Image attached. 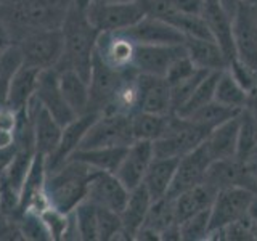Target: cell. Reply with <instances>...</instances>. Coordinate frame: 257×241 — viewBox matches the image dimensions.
<instances>
[{"label": "cell", "instance_id": "obj_18", "mask_svg": "<svg viewBox=\"0 0 257 241\" xmlns=\"http://www.w3.org/2000/svg\"><path fill=\"white\" fill-rule=\"evenodd\" d=\"M153 158H155L153 142L134 140L127 147L125 155L114 174L124 183V187L131 191L143 183L145 174H147Z\"/></svg>", "mask_w": 257, "mask_h": 241}, {"label": "cell", "instance_id": "obj_41", "mask_svg": "<svg viewBox=\"0 0 257 241\" xmlns=\"http://www.w3.org/2000/svg\"><path fill=\"white\" fill-rule=\"evenodd\" d=\"M209 212L211 209L201 211L195 215H191L190 219L183 220L179 228H180V239L183 241H199V239H207L209 235Z\"/></svg>", "mask_w": 257, "mask_h": 241}, {"label": "cell", "instance_id": "obj_13", "mask_svg": "<svg viewBox=\"0 0 257 241\" xmlns=\"http://www.w3.org/2000/svg\"><path fill=\"white\" fill-rule=\"evenodd\" d=\"M127 198H128V190L117 179V175L114 172L92 169L85 199H88L95 206L111 209L114 212H120L127 203Z\"/></svg>", "mask_w": 257, "mask_h": 241}, {"label": "cell", "instance_id": "obj_21", "mask_svg": "<svg viewBox=\"0 0 257 241\" xmlns=\"http://www.w3.org/2000/svg\"><path fill=\"white\" fill-rule=\"evenodd\" d=\"M137 92H139V111L153 112V114L172 112L171 85L166 77L137 74Z\"/></svg>", "mask_w": 257, "mask_h": 241}, {"label": "cell", "instance_id": "obj_29", "mask_svg": "<svg viewBox=\"0 0 257 241\" xmlns=\"http://www.w3.org/2000/svg\"><path fill=\"white\" fill-rule=\"evenodd\" d=\"M177 163H179V159L174 158H153L143 179L145 188L148 190L153 201L167 196L175 175Z\"/></svg>", "mask_w": 257, "mask_h": 241}, {"label": "cell", "instance_id": "obj_27", "mask_svg": "<svg viewBox=\"0 0 257 241\" xmlns=\"http://www.w3.org/2000/svg\"><path fill=\"white\" fill-rule=\"evenodd\" d=\"M215 195L217 191L203 182L196 185V187L180 193L179 196H175L174 206H175V217L179 225L183 220L190 219L191 215H195L201 211H206V209H211Z\"/></svg>", "mask_w": 257, "mask_h": 241}, {"label": "cell", "instance_id": "obj_7", "mask_svg": "<svg viewBox=\"0 0 257 241\" xmlns=\"http://www.w3.org/2000/svg\"><path fill=\"white\" fill-rule=\"evenodd\" d=\"M87 18L98 32L125 31L147 16L142 0L127 2H92L85 10Z\"/></svg>", "mask_w": 257, "mask_h": 241}, {"label": "cell", "instance_id": "obj_33", "mask_svg": "<svg viewBox=\"0 0 257 241\" xmlns=\"http://www.w3.org/2000/svg\"><path fill=\"white\" fill-rule=\"evenodd\" d=\"M247 96L249 92L239 85L238 80L231 76L228 68L223 69L219 76V80H217L214 100L225 104V106L243 111L247 103Z\"/></svg>", "mask_w": 257, "mask_h": 241}, {"label": "cell", "instance_id": "obj_49", "mask_svg": "<svg viewBox=\"0 0 257 241\" xmlns=\"http://www.w3.org/2000/svg\"><path fill=\"white\" fill-rule=\"evenodd\" d=\"M13 36L10 29L7 28V24L4 21H0V52L5 50V48H8L10 45H13Z\"/></svg>", "mask_w": 257, "mask_h": 241}, {"label": "cell", "instance_id": "obj_34", "mask_svg": "<svg viewBox=\"0 0 257 241\" xmlns=\"http://www.w3.org/2000/svg\"><path fill=\"white\" fill-rule=\"evenodd\" d=\"M220 72L222 71L209 72V74L201 80V84L195 88V92L191 93L190 98L185 101L179 109L174 111V114H177L179 117H188L199 108H203L207 103L214 101L215 85H217V80H219Z\"/></svg>", "mask_w": 257, "mask_h": 241}, {"label": "cell", "instance_id": "obj_3", "mask_svg": "<svg viewBox=\"0 0 257 241\" xmlns=\"http://www.w3.org/2000/svg\"><path fill=\"white\" fill-rule=\"evenodd\" d=\"M92 167L74 158H69L55 171L47 172L45 193L50 206L61 212H71L87 196Z\"/></svg>", "mask_w": 257, "mask_h": 241}, {"label": "cell", "instance_id": "obj_1", "mask_svg": "<svg viewBox=\"0 0 257 241\" xmlns=\"http://www.w3.org/2000/svg\"><path fill=\"white\" fill-rule=\"evenodd\" d=\"M72 0H2L0 21L7 24L13 42L32 31L61 29Z\"/></svg>", "mask_w": 257, "mask_h": 241}, {"label": "cell", "instance_id": "obj_23", "mask_svg": "<svg viewBox=\"0 0 257 241\" xmlns=\"http://www.w3.org/2000/svg\"><path fill=\"white\" fill-rule=\"evenodd\" d=\"M239 119L238 116L225 120L220 126L214 127L204 139V147L211 155L212 161L230 159L238 156V139H239Z\"/></svg>", "mask_w": 257, "mask_h": 241}, {"label": "cell", "instance_id": "obj_52", "mask_svg": "<svg viewBox=\"0 0 257 241\" xmlns=\"http://www.w3.org/2000/svg\"><path fill=\"white\" fill-rule=\"evenodd\" d=\"M247 166H249V171H251V174L254 177V182H255V187H257V156L252 158V159H249Z\"/></svg>", "mask_w": 257, "mask_h": 241}, {"label": "cell", "instance_id": "obj_40", "mask_svg": "<svg viewBox=\"0 0 257 241\" xmlns=\"http://www.w3.org/2000/svg\"><path fill=\"white\" fill-rule=\"evenodd\" d=\"M98 207L96 217H98V241H111V239H125L122 235V223H120L119 212L111 209Z\"/></svg>", "mask_w": 257, "mask_h": 241}, {"label": "cell", "instance_id": "obj_6", "mask_svg": "<svg viewBox=\"0 0 257 241\" xmlns=\"http://www.w3.org/2000/svg\"><path fill=\"white\" fill-rule=\"evenodd\" d=\"M16 45L23 55V64L40 71L56 68L63 55L61 29H42L24 34Z\"/></svg>", "mask_w": 257, "mask_h": 241}, {"label": "cell", "instance_id": "obj_37", "mask_svg": "<svg viewBox=\"0 0 257 241\" xmlns=\"http://www.w3.org/2000/svg\"><path fill=\"white\" fill-rule=\"evenodd\" d=\"M257 153V119L247 112L241 111L239 119V139H238V158L249 161Z\"/></svg>", "mask_w": 257, "mask_h": 241}, {"label": "cell", "instance_id": "obj_20", "mask_svg": "<svg viewBox=\"0 0 257 241\" xmlns=\"http://www.w3.org/2000/svg\"><path fill=\"white\" fill-rule=\"evenodd\" d=\"M135 44H150V45H182L185 44V34L172 24H169L155 16H143V18L125 31Z\"/></svg>", "mask_w": 257, "mask_h": 241}, {"label": "cell", "instance_id": "obj_53", "mask_svg": "<svg viewBox=\"0 0 257 241\" xmlns=\"http://www.w3.org/2000/svg\"><path fill=\"white\" fill-rule=\"evenodd\" d=\"M249 217H251L252 222L255 223V227H257V195H255V198L252 201L251 207H249Z\"/></svg>", "mask_w": 257, "mask_h": 241}, {"label": "cell", "instance_id": "obj_8", "mask_svg": "<svg viewBox=\"0 0 257 241\" xmlns=\"http://www.w3.org/2000/svg\"><path fill=\"white\" fill-rule=\"evenodd\" d=\"M254 198L255 193L247 188L228 187L220 190L215 195L209 212V233L222 230L231 222L243 219L247 215Z\"/></svg>", "mask_w": 257, "mask_h": 241}, {"label": "cell", "instance_id": "obj_51", "mask_svg": "<svg viewBox=\"0 0 257 241\" xmlns=\"http://www.w3.org/2000/svg\"><path fill=\"white\" fill-rule=\"evenodd\" d=\"M220 2V5L223 7V10L227 12L231 18L235 16V13H236V10L239 8V5L244 2V0H219Z\"/></svg>", "mask_w": 257, "mask_h": 241}, {"label": "cell", "instance_id": "obj_54", "mask_svg": "<svg viewBox=\"0 0 257 241\" xmlns=\"http://www.w3.org/2000/svg\"><path fill=\"white\" fill-rule=\"evenodd\" d=\"M246 4H251V5H255L257 7V0H244Z\"/></svg>", "mask_w": 257, "mask_h": 241}, {"label": "cell", "instance_id": "obj_12", "mask_svg": "<svg viewBox=\"0 0 257 241\" xmlns=\"http://www.w3.org/2000/svg\"><path fill=\"white\" fill-rule=\"evenodd\" d=\"M187 53L185 44L182 45H150L135 44L132 69L137 74L166 77L171 64Z\"/></svg>", "mask_w": 257, "mask_h": 241}, {"label": "cell", "instance_id": "obj_19", "mask_svg": "<svg viewBox=\"0 0 257 241\" xmlns=\"http://www.w3.org/2000/svg\"><path fill=\"white\" fill-rule=\"evenodd\" d=\"M34 96L42 104V108L50 112L63 127L76 117L74 111L69 108V104L61 93L58 84V71L55 68L40 71Z\"/></svg>", "mask_w": 257, "mask_h": 241}, {"label": "cell", "instance_id": "obj_45", "mask_svg": "<svg viewBox=\"0 0 257 241\" xmlns=\"http://www.w3.org/2000/svg\"><path fill=\"white\" fill-rule=\"evenodd\" d=\"M24 239L20 228L18 217L15 214L0 211V241Z\"/></svg>", "mask_w": 257, "mask_h": 241}, {"label": "cell", "instance_id": "obj_15", "mask_svg": "<svg viewBox=\"0 0 257 241\" xmlns=\"http://www.w3.org/2000/svg\"><path fill=\"white\" fill-rule=\"evenodd\" d=\"M211 163H212V158L209 155V151L206 150L204 143H201L199 147H196L193 151L182 156L179 159V163H177L175 175H174L171 188H169L167 196L175 198V196H179L180 193L203 183Z\"/></svg>", "mask_w": 257, "mask_h": 241}, {"label": "cell", "instance_id": "obj_5", "mask_svg": "<svg viewBox=\"0 0 257 241\" xmlns=\"http://www.w3.org/2000/svg\"><path fill=\"white\" fill-rule=\"evenodd\" d=\"M134 140L135 139L132 134V116L120 114V112H101L87 131L84 140L77 150L111 147L127 148Z\"/></svg>", "mask_w": 257, "mask_h": 241}, {"label": "cell", "instance_id": "obj_30", "mask_svg": "<svg viewBox=\"0 0 257 241\" xmlns=\"http://www.w3.org/2000/svg\"><path fill=\"white\" fill-rule=\"evenodd\" d=\"M61 132H63V126L40 104L34 114L36 153H40L45 158L50 156L55 151V148L58 147Z\"/></svg>", "mask_w": 257, "mask_h": 241}, {"label": "cell", "instance_id": "obj_36", "mask_svg": "<svg viewBox=\"0 0 257 241\" xmlns=\"http://www.w3.org/2000/svg\"><path fill=\"white\" fill-rule=\"evenodd\" d=\"M96 207L88 199H84L72 209V217H74L79 238L82 241H98V217H96Z\"/></svg>", "mask_w": 257, "mask_h": 241}, {"label": "cell", "instance_id": "obj_44", "mask_svg": "<svg viewBox=\"0 0 257 241\" xmlns=\"http://www.w3.org/2000/svg\"><path fill=\"white\" fill-rule=\"evenodd\" d=\"M196 69H199V68H196L195 64H193L188 53H185L171 64V68H169L167 74H166V80L169 82V85H172V84L179 82V80H182V79H187Z\"/></svg>", "mask_w": 257, "mask_h": 241}, {"label": "cell", "instance_id": "obj_25", "mask_svg": "<svg viewBox=\"0 0 257 241\" xmlns=\"http://www.w3.org/2000/svg\"><path fill=\"white\" fill-rule=\"evenodd\" d=\"M185 48L196 68L206 71H223L228 68V60L220 45L214 39L187 37Z\"/></svg>", "mask_w": 257, "mask_h": 241}, {"label": "cell", "instance_id": "obj_24", "mask_svg": "<svg viewBox=\"0 0 257 241\" xmlns=\"http://www.w3.org/2000/svg\"><path fill=\"white\" fill-rule=\"evenodd\" d=\"M151 203L153 199L143 183L128 191L127 203L122 211L119 212L120 223H122V235L125 239L137 238L145 220H147Z\"/></svg>", "mask_w": 257, "mask_h": 241}, {"label": "cell", "instance_id": "obj_42", "mask_svg": "<svg viewBox=\"0 0 257 241\" xmlns=\"http://www.w3.org/2000/svg\"><path fill=\"white\" fill-rule=\"evenodd\" d=\"M39 217L45 225L48 235H50V239L53 241L64 239V233H66L68 222H69V212L66 214L53 206H47L44 211H40Z\"/></svg>", "mask_w": 257, "mask_h": 241}, {"label": "cell", "instance_id": "obj_48", "mask_svg": "<svg viewBox=\"0 0 257 241\" xmlns=\"http://www.w3.org/2000/svg\"><path fill=\"white\" fill-rule=\"evenodd\" d=\"M13 148H16L15 132L0 129V151H8V150H13Z\"/></svg>", "mask_w": 257, "mask_h": 241}, {"label": "cell", "instance_id": "obj_55", "mask_svg": "<svg viewBox=\"0 0 257 241\" xmlns=\"http://www.w3.org/2000/svg\"><path fill=\"white\" fill-rule=\"evenodd\" d=\"M0 211H2V196H0Z\"/></svg>", "mask_w": 257, "mask_h": 241}, {"label": "cell", "instance_id": "obj_28", "mask_svg": "<svg viewBox=\"0 0 257 241\" xmlns=\"http://www.w3.org/2000/svg\"><path fill=\"white\" fill-rule=\"evenodd\" d=\"M58 71V84L64 100L69 104V108L74 111V114H84L88 111V82L76 72L74 69H56Z\"/></svg>", "mask_w": 257, "mask_h": 241}, {"label": "cell", "instance_id": "obj_39", "mask_svg": "<svg viewBox=\"0 0 257 241\" xmlns=\"http://www.w3.org/2000/svg\"><path fill=\"white\" fill-rule=\"evenodd\" d=\"M211 71L206 69H196L191 76H188L187 79H182L179 82H175L171 85V96H172V112L179 109L182 104L187 101L191 93L195 92V88L201 84L203 80Z\"/></svg>", "mask_w": 257, "mask_h": 241}, {"label": "cell", "instance_id": "obj_22", "mask_svg": "<svg viewBox=\"0 0 257 241\" xmlns=\"http://www.w3.org/2000/svg\"><path fill=\"white\" fill-rule=\"evenodd\" d=\"M201 16L204 18L206 24L214 40L220 45L228 63L235 58V44H233V18L223 10L219 0H204Z\"/></svg>", "mask_w": 257, "mask_h": 241}, {"label": "cell", "instance_id": "obj_14", "mask_svg": "<svg viewBox=\"0 0 257 241\" xmlns=\"http://www.w3.org/2000/svg\"><path fill=\"white\" fill-rule=\"evenodd\" d=\"M204 183H207L217 193L228 187H241L251 190L257 195V187L254 177L249 171L247 161L239 159L238 156L230 159L212 161L206 172Z\"/></svg>", "mask_w": 257, "mask_h": 241}, {"label": "cell", "instance_id": "obj_35", "mask_svg": "<svg viewBox=\"0 0 257 241\" xmlns=\"http://www.w3.org/2000/svg\"><path fill=\"white\" fill-rule=\"evenodd\" d=\"M239 109H235V108H230V106H225V104L219 103V101H211L207 103L206 106L199 108L198 111L193 112L191 116L185 117V119H190L191 123H195L201 127L207 129L209 132L212 131L214 127L220 126L225 120H228L231 117H235L239 114Z\"/></svg>", "mask_w": 257, "mask_h": 241}, {"label": "cell", "instance_id": "obj_56", "mask_svg": "<svg viewBox=\"0 0 257 241\" xmlns=\"http://www.w3.org/2000/svg\"><path fill=\"white\" fill-rule=\"evenodd\" d=\"M255 156H257V155H255ZM255 156H254V158H255ZM251 159H252V158H251Z\"/></svg>", "mask_w": 257, "mask_h": 241}, {"label": "cell", "instance_id": "obj_57", "mask_svg": "<svg viewBox=\"0 0 257 241\" xmlns=\"http://www.w3.org/2000/svg\"><path fill=\"white\" fill-rule=\"evenodd\" d=\"M0 2H2V0H0Z\"/></svg>", "mask_w": 257, "mask_h": 241}, {"label": "cell", "instance_id": "obj_46", "mask_svg": "<svg viewBox=\"0 0 257 241\" xmlns=\"http://www.w3.org/2000/svg\"><path fill=\"white\" fill-rule=\"evenodd\" d=\"M18 116L20 112L10 108L8 104H0V129L4 131H16V126H18Z\"/></svg>", "mask_w": 257, "mask_h": 241}, {"label": "cell", "instance_id": "obj_38", "mask_svg": "<svg viewBox=\"0 0 257 241\" xmlns=\"http://www.w3.org/2000/svg\"><path fill=\"white\" fill-rule=\"evenodd\" d=\"M21 64H23V55L20 47L16 44L0 52V104L5 103L10 80Z\"/></svg>", "mask_w": 257, "mask_h": 241}, {"label": "cell", "instance_id": "obj_17", "mask_svg": "<svg viewBox=\"0 0 257 241\" xmlns=\"http://www.w3.org/2000/svg\"><path fill=\"white\" fill-rule=\"evenodd\" d=\"M98 116H100L98 112L87 111L84 114L76 116L71 123H68L63 127L58 147L55 148V151L50 156L45 158L47 172L55 171L56 167H60L63 163H66V161L74 155V151L80 147V143H82L87 131L90 129V126L95 123V119Z\"/></svg>", "mask_w": 257, "mask_h": 241}, {"label": "cell", "instance_id": "obj_16", "mask_svg": "<svg viewBox=\"0 0 257 241\" xmlns=\"http://www.w3.org/2000/svg\"><path fill=\"white\" fill-rule=\"evenodd\" d=\"M135 42L122 31L100 32L95 42L93 56L116 71L132 69Z\"/></svg>", "mask_w": 257, "mask_h": 241}, {"label": "cell", "instance_id": "obj_9", "mask_svg": "<svg viewBox=\"0 0 257 241\" xmlns=\"http://www.w3.org/2000/svg\"><path fill=\"white\" fill-rule=\"evenodd\" d=\"M235 58L257 72V7L243 2L233 16Z\"/></svg>", "mask_w": 257, "mask_h": 241}, {"label": "cell", "instance_id": "obj_11", "mask_svg": "<svg viewBox=\"0 0 257 241\" xmlns=\"http://www.w3.org/2000/svg\"><path fill=\"white\" fill-rule=\"evenodd\" d=\"M127 71H116L106 66L96 56H93L90 79H88V90H90V98H88V111L101 112L106 111L114 96L119 90L120 84L127 76Z\"/></svg>", "mask_w": 257, "mask_h": 241}, {"label": "cell", "instance_id": "obj_26", "mask_svg": "<svg viewBox=\"0 0 257 241\" xmlns=\"http://www.w3.org/2000/svg\"><path fill=\"white\" fill-rule=\"evenodd\" d=\"M39 74L40 69L28 66V64H21L13 74L10 85H8L5 104H8V106L16 109L18 112L26 108L36 93Z\"/></svg>", "mask_w": 257, "mask_h": 241}, {"label": "cell", "instance_id": "obj_50", "mask_svg": "<svg viewBox=\"0 0 257 241\" xmlns=\"http://www.w3.org/2000/svg\"><path fill=\"white\" fill-rule=\"evenodd\" d=\"M244 109L247 112H251V114L257 119V85L252 92H249V96H247V103H246V106Z\"/></svg>", "mask_w": 257, "mask_h": 241}, {"label": "cell", "instance_id": "obj_31", "mask_svg": "<svg viewBox=\"0 0 257 241\" xmlns=\"http://www.w3.org/2000/svg\"><path fill=\"white\" fill-rule=\"evenodd\" d=\"M127 148L124 147H111V148H90V150H77L71 158L79 159L90 166L92 169L106 172H116L117 167L125 155Z\"/></svg>", "mask_w": 257, "mask_h": 241}, {"label": "cell", "instance_id": "obj_47", "mask_svg": "<svg viewBox=\"0 0 257 241\" xmlns=\"http://www.w3.org/2000/svg\"><path fill=\"white\" fill-rule=\"evenodd\" d=\"M177 12L188 15H201L203 12L204 0H169Z\"/></svg>", "mask_w": 257, "mask_h": 241}, {"label": "cell", "instance_id": "obj_10", "mask_svg": "<svg viewBox=\"0 0 257 241\" xmlns=\"http://www.w3.org/2000/svg\"><path fill=\"white\" fill-rule=\"evenodd\" d=\"M36 151L16 148L15 155L8 161L2 175H0V196H2V211L16 215L23 191V185L31 169Z\"/></svg>", "mask_w": 257, "mask_h": 241}, {"label": "cell", "instance_id": "obj_4", "mask_svg": "<svg viewBox=\"0 0 257 241\" xmlns=\"http://www.w3.org/2000/svg\"><path fill=\"white\" fill-rule=\"evenodd\" d=\"M207 134V129L191 123L190 119L179 117L172 112L163 137L153 142L155 156L180 159L187 153L199 147L204 142Z\"/></svg>", "mask_w": 257, "mask_h": 241}, {"label": "cell", "instance_id": "obj_32", "mask_svg": "<svg viewBox=\"0 0 257 241\" xmlns=\"http://www.w3.org/2000/svg\"><path fill=\"white\" fill-rule=\"evenodd\" d=\"M172 114V112H171ZM171 114H153V112L137 111L132 114V134L135 140L155 142L166 132Z\"/></svg>", "mask_w": 257, "mask_h": 241}, {"label": "cell", "instance_id": "obj_43", "mask_svg": "<svg viewBox=\"0 0 257 241\" xmlns=\"http://www.w3.org/2000/svg\"><path fill=\"white\" fill-rule=\"evenodd\" d=\"M18 217L20 222V228L23 233L24 239H34V241H48L50 235L45 228V225L40 220L39 214L34 212H23Z\"/></svg>", "mask_w": 257, "mask_h": 241}, {"label": "cell", "instance_id": "obj_2", "mask_svg": "<svg viewBox=\"0 0 257 241\" xmlns=\"http://www.w3.org/2000/svg\"><path fill=\"white\" fill-rule=\"evenodd\" d=\"M61 32L63 55L55 69H74L88 82L95 42L100 32L88 21L85 10H80L72 4L61 26Z\"/></svg>", "mask_w": 257, "mask_h": 241}]
</instances>
